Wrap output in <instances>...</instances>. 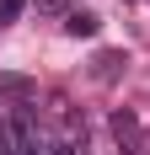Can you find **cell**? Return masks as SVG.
<instances>
[{
	"label": "cell",
	"mask_w": 150,
	"mask_h": 155,
	"mask_svg": "<svg viewBox=\"0 0 150 155\" xmlns=\"http://www.w3.org/2000/svg\"><path fill=\"white\" fill-rule=\"evenodd\" d=\"M113 144H118V155H145V134H139V118L134 112H113Z\"/></svg>",
	"instance_id": "1"
},
{
	"label": "cell",
	"mask_w": 150,
	"mask_h": 155,
	"mask_svg": "<svg viewBox=\"0 0 150 155\" xmlns=\"http://www.w3.org/2000/svg\"><path fill=\"white\" fill-rule=\"evenodd\" d=\"M97 27H102L97 11H70L64 16V32H70V38H97Z\"/></svg>",
	"instance_id": "2"
},
{
	"label": "cell",
	"mask_w": 150,
	"mask_h": 155,
	"mask_svg": "<svg viewBox=\"0 0 150 155\" xmlns=\"http://www.w3.org/2000/svg\"><path fill=\"white\" fill-rule=\"evenodd\" d=\"M123 64H129V54H118V48H102V54H97V70H91V75L97 80H113L123 70Z\"/></svg>",
	"instance_id": "3"
},
{
	"label": "cell",
	"mask_w": 150,
	"mask_h": 155,
	"mask_svg": "<svg viewBox=\"0 0 150 155\" xmlns=\"http://www.w3.org/2000/svg\"><path fill=\"white\" fill-rule=\"evenodd\" d=\"M38 16H70V0H32Z\"/></svg>",
	"instance_id": "4"
},
{
	"label": "cell",
	"mask_w": 150,
	"mask_h": 155,
	"mask_svg": "<svg viewBox=\"0 0 150 155\" xmlns=\"http://www.w3.org/2000/svg\"><path fill=\"white\" fill-rule=\"evenodd\" d=\"M22 5H27V0H0V27H5V21H16V16H22Z\"/></svg>",
	"instance_id": "5"
}]
</instances>
